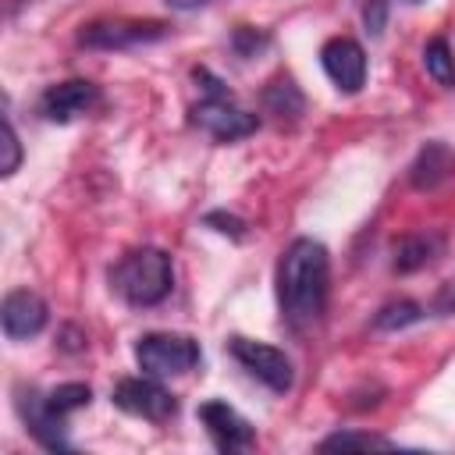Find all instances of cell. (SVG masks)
Instances as JSON below:
<instances>
[{
    "mask_svg": "<svg viewBox=\"0 0 455 455\" xmlns=\"http://www.w3.org/2000/svg\"><path fill=\"white\" fill-rule=\"evenodd\" d=\"M331 288V256L316 238H295L277 263V306L291 331L320 323Z\"/></svg>",
    "mask_w": 455,
    "mask_h": 455,
    "instance_id": "6da1fadb",
    "label": "cell"
},
{
    "mask_svg": "<svg viewBox=\"0 0 455 455\" xmlns=\"http://www.w3.org/2000/svg\"><path fill=\"white\" fill-rule=\"evenodd\" d=\"M110 288L135 309L160 306L174 288V263L164 249L142 245L124 252L110 270Z\"/></svg>",
    "mask_w": 455,
    "mask_h": 455,
    "instance_id": "7a4b0ae2",
    "label": "cell"
},
{
    "mask_svg": "<svg viewBox=\"0 0 455 455\" xmlns=\"http://www.w3.org/2000/svg\"><path fill=\"white\" fill-rule=\"evenodd\" d=\"M192 78H203V82H206V85H203V100L192 107V124H199V128H203L206 135H213L217 142H238V139H245V135L256 132L259 117L249 114V110H242V107L231 100V92L224 89L220 78H213L206 68H196Z\"/></svg>",
    "mask_w": 455,
    "mask_h": 455,
    "instance_id": "3957f363",
    "label": "cell"
},
{
    "mask_svg": "<svg viewBox=\"0 0 455 455\" xmlns=\"http://www.w3.org/2000/svg\"><path fill=\"white\" fill-rule=\"evenodd\" d=\"M135 363L149 377H181L199 363V345L188 334L153 331L135 341Z\"/></svg>",
    "mask_w": 455,
    "mask_h": 455,
    "instance_id": "277c9868",
    "label": "cell"
},
{
    "mask_svg": "<svg viewBox=\"0 0 455 455\" xmlns=\"http://www.w3.org/2000/svg\"><path fill=\"white\" fill-rule=\"evenodd\" d=\"M171 28L153 18H100L82 25L78 43L85 50H135L146 43H160Z\"/></svg>",
    "mask_w": 455,
    "mask_h": 455,
    "instance_id": "5b68a950",
    "label": "cell"
},
{
    "mask_svg": "<svg viewBox=\"0 0 455 455\" xmlns=\"http://www.w3.org/2000/svg\"><path fill=\"white\" fill-rule=\"evenodd\" d=\"M228 352L235 355V363H238L249 377H256L259 384H267L274 395L291 391L295 370H291V359H288L277 345H267V341H252V338L235 334V338L228 341Z\"/></svg>",
    "mask_w": 455,
    "mask_h": 455,
    "instance_id": "8992f818",
    "label": "cell"
},
{
    "mask_svg": "<svg viewBox=\"0 0 455 455\" xmlns=\"http://www.w3.org/2000/svg\"><path fill=\"white\" fill-rule=\"evenodd\" d=\"M114 405L128 416H139V419H149V423H164L178 412V398L160 384V377H121L110 391Z\"/></svg>",
    "mask_w": 455,
    "mask_h": 455,
    "instance_id": "52a82bcc",
    "label": "cell"
},
{
    "mask_svg": "<svg viewBox=\"0 0 455 455\" xmlns=\"http://www.w3.org/2000/svg\"><path fill=\"white\" fill-rule=\"evenodd\" d=\"M18 416L25 419V430L46 448V451H68L71 441H68V416L50 402L46 391H36V387H21L18 398Z\"/></svg>",
    "mask_w": 455,
    "mask_h": 455,
    "instance_id": "ba28073f",
    "label": "cell"
},
{
    "mask_svg": "<svg viewBox=\"0 0 455 455\" xmlns=\"http://www.w3.org/2000/svg\"><path fill=\"white\" fill-rule=\"evenodd\" d=\"M196 416H199L203 430L210 434L213 448L224 451V455H231V451H245V448H252V441H256L252 423H249L238 409H231L228 402H220V398L203 402V405L196 409Z\"/></svg>",
    "mask_w": 455,
    "mask_h": 455,
    "instance_id": "9c48e42d",
    "label": "cell"
},
{
    "mask_svg": "<svg viewBox=\"0 0 455 455\" xmlns=\"http://www.w3.org/2000/svg\"><path fill=\"white\" fill-rule=\"evenodd\" d=\"M100 85L89 82V78H68V82H57L50 85L43 96H39V114L53 124H68L82 114H89L92 107H100Z\"/></svg>",
    "mask_w": 455,
    "mask_h": 455,
    "instance_id": "30bf717a",
    "label": "cell"
},
{
    "mask_svg": "<svg viewBox=\"0 0 455 455\" xmlns=\"http://www.w3.org/2000/svg\"><path fill=\"white\" fill-rule=\"evenodd\" d=\"M320 68L341 92H359L366 82V50L348 36H334L320 46Z\"/></svg>",
    "mask_w": 455,
    "mask_h": 455,
    "instance_id": "8fae6325",
    "label": "cell"
},
{
    "mask_svg": "<svg viewBox=\"0 0 455 455\" xmlns=\"http://www.w3.org/2000/svg\"><path fill=\"white\" fill-rule=\"evenodd\" d=\"M50 320V309L43 302V295L28 291V288H14L4 295V306H0V323H4V334L11 341H25V338H36Z\"/></svg>",
    "mask_w": 455,
    "mask_h": 455,
    "instance_id": "7c38bea8",
    "label": "cell"
},
{
    "mask_svg": "<svg viewBox=\"0 0 455 455\" xmlns=\"http://www.w3.org/2000/svg\"><path fill=\"white\" fill-rule=\"evenodd\" d=\"M455 174V153L444 146V142H427L419 153H416V160H412V167H409V185L416 188V192H434L437 185H444L448 178Z\"/></svg>",
    "mask_w": 455,
    "mask_h": 455,
    "instance_id": "4fadbf2b",
    "label": "cell"
},
{
    "mask_svg": "<svg viewBox=\"0 0 455 455\" xmlns=\"http://www.w3.org/2000/svg\"><path fill=\"white\" fill-rule=\"evenodd\" d=\"M437 252H441V238L437 235H430V231H409V235L395 238V245H391V267L398 274H416L427 263H434Z\"/></svg>",
    "mask_w": 455,
    "mask_h": 455,
    "instance_id": "5bb4252c",
    "label": "cell"
},
{
    "mask_svg": "<svg viewBox=\"0 0 455 455\" xmlns=\"http://www.w3.org/2000/svg\"><path fill=\"white\" fill-rule=\"evenodd\" d=\"M263 107H267V114H274L277 121H295V117L302 114L306 100H302V92H299V85H295L291 78H274V82L263 89Z\"/></svg>",
    "mask_w": 455,
    "mask_h": 455,
    "instance_id": "9a60e30c",
    "label": "cell"
},
{
    "mask_svg": "<svg viewBox=\"0 0 455 455\" xmlns=\"http://www.w3.org/2000/svg\"><path fill=\"white\" fill-rule=\"evenodd\" d=\"M423 68H427V75H430L437 85L455 89V50L448 46L444 36L427 39V46H423Z\"/></svg>",
    "mask_w": 455,
    "mask_h": 455,
    "instance_id": "2e32d148",
    "label": "cell"
},
{
    "mask_svg": "<svg viewBox=\"0 0 455 455\" xmlns=\"http://www.w3.org/2000/svg\"><path fill=\"white\" fill-rule=\"evenodd\" d=\"M416 320H423V306L412 302V299H398V302H387V306L377 309L373 327L377 331H402V327H409Z\"/></svg>",
    "mask_w": 455,
    "mask_h": 455,
    "instance_id": "e0dca14e",
    "label": "cell"
},
{
    "mask_svg": "<svg viewBox=\"0 0 455 455\" xmlns=\"http://www.w3.org/2000/svg\"><path fill=\"white\" fill-rule=\"evenodd\" d=\"M345 448H391V441L366 430H338L320 441V451H345Z\"/></svg>",
    "mask_w": 455,
    "mask_h": 455,
    "instance_id": "ac0fdd59",
    "label": "cell"
},
{
    "mask_svg": "<svg viewBox=\"0 0 455 455\" xmlns=\"http://www.w3.org/2000/svg\"><path fill=\"white\" fill-rule=\"evenodd\" d=\"M50 395V402L64 412V416H71L75 409H85L89 402H92V387L89 384H78V380H68V384H57L53 391H46Z\"/></svg>",
    "mask_w": 455,
    "mask_h": 455,
    "instance_id": "d6986e66",
    "label": "cell"
},
{
    "mask_svg": "<svg viewBox=\"0 0 455 455\" xmlns=\"http://www.w3.org/2000/svg\"><path fill=\"white\" fill-rule=\"evenodd\" d=\"M267 43H270V39H267L259 28H252V25H238L235 36H231V46H235L238 57H256Z\"/></svg>",
    "mask_w": 455,
    "mask_h": 455,
    "instance_id": "ffe728a7",
    "label": "cell"
},
{
    "mask_svg": "<svg viewBox=\"0 0 455 455\" xmlns=\"http://www.w3.org/2000/svg\"><path fill=\"white\" fill-rule=\"evenodd\" d=\"M206 224H210L213 231H220V235H231V238H242V235H245V224H242L235 213H224V210L206 213Z\"/></svg>",
    "mask_w": 455,
    "mask_h": 455,
    "instance_id": "44dd1931",
    "label": "cell"
},
{
    "mask_svg": "<svg viewBox=\"0 0 455 455\" xmlns=\"http://www.w3.org/2000/svg\"><path fill=\"white\" fill-rule=\"evenodd\" d=\"M430 313H437V316H451V313H455V274L434 291V299H430Z\"/></svg>",
    "mask_w": 455,
    "mask_h": 455,
    "instance_id": "7402d4cb",
    "label": "cell"
},
{
    "mask_svg": "<svg viewBox=\"0 0 455 455\" xmlns=\"http://www.w3.org/2000/svg\"><path fill=\"white\" fill-rule=\"evenodd\" d=\"M4 135H7V160H4V174H14L18 171V164H21V146H18V132H14V124H11V117L4 121Z\"/></svg>",
    "mask_w": 455,
    "mask_h": 455,
    "instance_id": "603a6c76",
    "label": "cell"
},
{
    "mask_svg": "<svg viewBox=\"0 0 455 455\" xmlns=\"http://www.w3.org/2000/svg\"><path fill=\"white\" fill-rule=\"evenodd\" d=\"M363 18H366V28L370 32H380L384 28V0H370L366 11H363Z\"/></svg>",
    "mask_w": 455,
    "mask_h": 455,
    "instance_id": "cb8c5ba5",
    "label": "cell"
},
{
    "mask_svg": "<svg viewBox=\"0 0 455 455\" xmlns=\"http://www.w3.org/2000/svg\"><path fill=\"white\" fill-rule=\"evenodd\" d=\"M171 11H199V7H206V4H213V0H164Z\"/></svg>",
    "mask_w": 455,
    "mask_h": 455,
    "instance_id": "d4e9b609",
    "label": "cell"
},
{
    "mask_svg": "<svg viewBox=\"0 0 455 455\" xmlns=\"http://www.w3.org/2000/svg\"><path fill=\"white\" fill-rule=\"evenodd\" d=\"M409 4H419V0H409Z\"/></svg>",
    "mask_w": 455,
    "mask_h": 455,
    "instance_id": "484cf974",
    "label": "cell"
}]
</instances>
